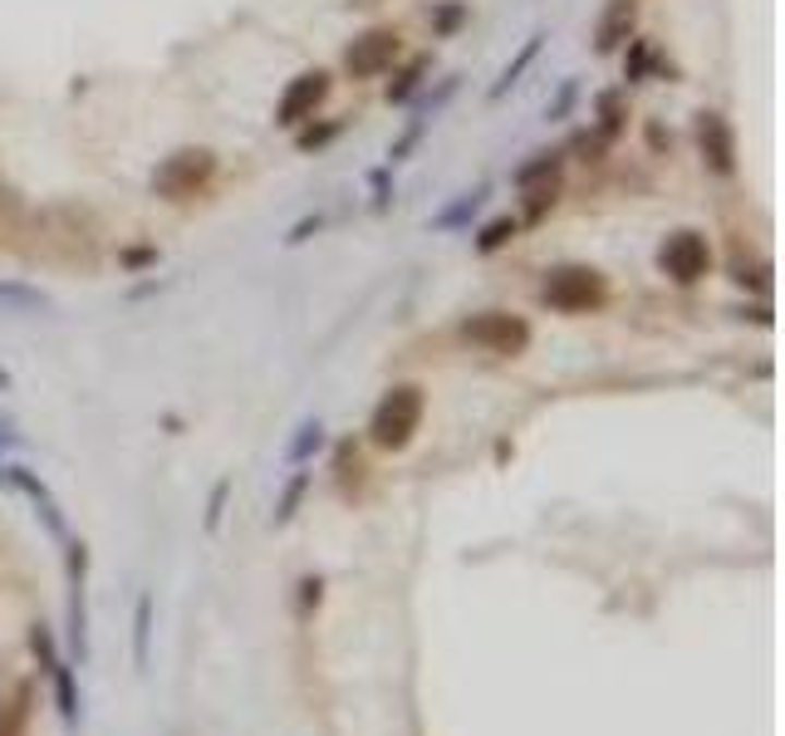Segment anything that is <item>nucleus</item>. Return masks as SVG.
I'll return each instance as SVG.
<instances>
[{"label": "nucleus", "instance_id": "nucleus-1", "mask_svg": "<svg viewBox=\"0 0 785 736\" xmlns=\"http://www.w3.org/2000/svg\"><path fill=\"white\" fill-rule=\"evenodd\" d=\"M422 418H427V393L418 388V383H398V388H388L378 398V408H373L369 418V442L378 451H402L412 447V437H418Z\"/></svg>", "mask_w": 785, "mask_h": 736}, {"label": "nucleus", "instance_id": "nucleus-2", "mask_svg": "<svg viewBox=\"0 0 785 736\" xmlns=\"http://www.w3.org/2000/svg\"><path fill=\"white\" fill-rule=\"evenodd\" d=\"M540 300L559 314H589L608 300V280L594 270V265H559V270L545 275Z\"/></svg>", "mask_w": 785, "mask_h": 736}, {"label": "nucleus", "instance_id": "nucleus-3", "mask_svg": "<svg viewBox=\"0 0 785 736\" xmlns=\"http://www.w3.org/2000/svg\"><path fill=\"white\" fill-rule=\"evenodd\" d=\"M461 339H467L471 349L496 353V359H516V353L530 349V324L510 310H481L461 324Z\"/></svg>", "mask_w": 785, "mask_h": 736}, {"label": "nucleus", "instance_id": "nucleus-4", "mask_svg": "<svg viewBox=\"0 0 785 736\" xmlns=\"http://www.w3.org/2000/svg\"><path fill=\"white\" fill-rule=\"evenodd\" d=\"M212 177H216V153H206V147H182V153L162 157V167L153 172V192L167 196V202H186V196H196Z\"/></svg>", "mask_w": 785, "mask_h": 736}, {"label": "nucleus", "instance_id": "nucleus-5", "mask_svg": "<svg viewBox=\"0 0 785 736\" xmlns=\"http://www.w3.org/2000/svg\"><path fill=\"white\" fill-rule=\"evenodd\" d=\"M657 270H663L673 285H697L706 270H712V245H706V236L702 231H673L663 245H657Z\"/></svg>", "mask_w": 785, "mask_h": 736}, {"label": "nucleus", "instance_id": "nucleus-6", "mask_svg": "<svg viewBox=\"0 0 785 736\" xmlns=\"http://www.w3.org/2000/svg\"><path fill=\"white\" fill-rule=\"evenodd\" d=\"M402 39L392 25H373L363 29L359 39H349V49H343V74L349 79H378L392 69V59H398Z\"/></svg>", "mask_w": 785, "mask_h": 736}, {"label": "nucleus", "instance_id": "nucleus-7", "mask_svg": "<svg viewBox=\"0 0 785 736\" xmlns=\"http://www.w3.org/2000/svg\"><path fill=\"white\" fill-rule=\"evenodd\" d=\"M329 88H334L329 69H304V74H294L290 84H285L280 104H275V123H280V128H300L304 118H314V108L329 98Z\"/></svg>", "mask_w": 785, "mask_h": 736}, {"label": "nucleus", "instance_id": "nucleus-8", "mask_svg": "<svg viewBox=\"0 0 785 736\" xmlns=\"http://www.w3.org/2000/svg\"><path fill=\"white\" fill-rule=\"evenodd\" d=\"M697 143H702V162L712 177L736 172V133L722 113H697Z\"/></svg>", "mask_w": 785, "mask_h": 736}, {"label": "nucleus", "instance_id": "nucleus-9", "mask_svg": "<svg viewBox=\"0 0 785 736\" xmlns=\"http://www.w3.org/2000/svg\"><path fill=\"white\" fill-rule=\"evenodd\" d=\"M35 683L29 677H20V683H10V692H0V736H29V722H35Z\"/></svg>", "mask_w": 785, "mask_h": 736}, {"label": "nucleus", "instance_id": "nucleus-10", "mask_svg": "<svg viewBox=\"0 0 785 736\" xmlns=\"http://www.w3.org/2000/svg\"><path fill=\"white\" fill-rule=\"evenodd\" d=\"M633 20H638V0H608V10L599 15V29H594V49L599 55H614L633 39Z\"/></svg>", "mask_w": 785, "mask_h": 736}, {"label": "nucleus", "instance_id": "nucleus-11", "mask_svg": "<svg viewBox=\"0 0 785 736\" xmlns=\"http://www.w3.org/2000/svg\"><path fill=\"white\" fill-rule=\"evenodd\" d=\"M486 196H491V186L481 182V186H471V192H461V196H451L442 212H432L427 216V231H437V236H447V231H461V226H471L481 216V206H486Z\"/></svg>", "mask_w": 785, "mask_h": 736}, {"label": "nucleus", "instance_id": "nucleus-12", "mask_svg": "<svg viewBox=\"0 0 785 736\" xmlns=\"http://www.w3.org/2000/svg\"><path fill=\"white\" fill-rule=\"evenodd\" d=\"M594 113H599V143H614V137L628 133V88H604L594 98Z\"/></svg>", "mask_w": 785, "mask_h": 736}, {"label": "nucleus", "instance_id": "nucleus-13", "mask_svg": "<svg viewBox=\"0 0 785 736\" xmlns=\"http://www.w3.org/2000/svg\"><path fill=\"white\" fill-rule=\"evenodd\" d=\"M559 167H565V153L559 147H540V153H530V162H520L516 172H510V182L526 192V186H540V182H555Z\"/></svg>", "mask_w": 785, "mask_h": 736}, {"label": "nucleus", "instance_id": "nucleus-14", "mask_svg": "<svg viewBox=\"0 0 785 736\" xmlns=\"http://www.w3.org/2000/svg\"><path fill=\"white\" fill-rule=\"evenodd\" d=\"M540 45H545V35H530L526 45H520V55L510 59V64L500 69V79H496V84H491V98H506L510 88H516L520 79H526V69H530V64H535V59H540Z\"/></svg>", "mask_w": 785, "mask_h": 736}, {"label": "nucleus", "instance_id": "nucleus-15", "mask_svg": "<svg viewBox=\"0 0 785 736\" xmlns=\"http://www.w3.org/2000/svg\"><path fill=\"white\" fill-rule=\"evenodd\" d=\"M520 236V221L516 216H491L486 226L476 231V255H496V251H506L510 241Z\"/></svg>", "mask_w": 785, "mask_h": 736}, {"label": "nucleus", "instance_id": "nucleus-16", "mask_svg": "<svg viewBox=\"0 0 785 736\" xmlns=\"http://www.w3.org/2000/svg\"><path fill=\"white\" fill-rule=\"evenodd\" d=\"M427 128H432V118L427 113H418V118H408V128H402L398 137H392V147H388V167H398V162H408L412 153H418V143L427 137Z\"/></svg>", "mask_w": 785, "mask_h": 736}, {"label": "nucleus", "instance_id": "nucleus-17", "mask_svg": "<svg viewBox=\"0 0 785 736\" xmlns=\"http://www.w3.org/2000/svg\"><path fill=\"white\" fill-rule=\"evenodd\" d=\"M49 683H55L59 716H64L69 726H74V722H78V687H74V673H69V663H59L55 673H49Z\"/></svg>", "mask_w": 785, "mask_h": 736}, {"label": "nucleus", "instance_id": "nucleus-18", "mask_svg": "<svg viewBox=\"0 0 785 736\" xmlns=\"http://www.w3.org/2000/svg\"><path fill=\"white\" fill-rule=\"evenodd\" d=\"M324 447V422L314 418V422H300V432H294V442H290V451H285V461H294L300 467L304 457H314V451Z\"/></svg>", "mask_w": 785, "mask_h": 736}, {"label": "nucleus", "instance_id": "nucleus-19", "mask_svg": "<svg viewBox=\"0 0 785 736\" xmlns=\"http://www.w3.org/2000/svg\"><path fill=\"white\" fill-rule=\"evenodd\" d=\"M648 69H653V45L648 39H628V55H624V79L628 84H643Z\"/></svg>", "mask_w": 785, "mask_h": 736}, {"label": "nucleus", "instance_id": "nucleus-20", "mask_svg": "<svg viewBox=\"0 0 785 736\" xmlns=\"http://www.w3.org/2000/svg\"><path fill=\"white\" fill-rule=\"evenodd\" d=\"M422 79H427V59H412V64L398 74V84H388V104H408V98L422 88Z\"/></svg>", "mask_w": 785, "mask_h": 736}, {"label": "nucleus", "instance_id": "nucleus-21", "mask_svg": "<svg viewBox=\"0 0 785 736\" xmlns=\"http://www.w3.org/2000/svg\"><path fill=\"white\" fill-rule=\"evenodd\" d=\"M555 202H559V182L526 186V221H545V212H555Z\"/></svg>", "mask_w": 785, "mask_h": 736}, {"label": "nucleus", "instance_id": "nucleus-22", "mask_svg": "<svg viewBox=\"0 0 785 736\" xmlns=\"http://www.w3.org/2000/svg\"><path fill=\"white\" fill-rule=\"evenodd\" d=\"M304 491H310V471H294V476H290V486H285V496L275 500V526H285V520L294 516V506L304 500Z\"/></svg>", "mask_w": 785, "mask_h": 736}, {"label": "nucleus", "instance_id": "nucleus-23", "mask_svg": "<svg viewBox=\"0 0 785 736\" xmlns=\"http://www.w3.org/2000/svg\"><path fill=\"white\" fill-rule=\"evenodd\" d=\"M29 648H35V657H39V667H45V673H55V667L64 663V657H59V648H55V634H49L45 624L29 628Z\"/></svg>", "mask_w": 785, "mask_h": 736}, {"label": "nucleus", "instance_id": "nucleus-24", "mask_svg": "<svg viewBox=\"0 0 785 736\" xmlns=\"http://www.w3.org/2000/svg\"><path fill=\"white\" fill-rule=\"evenodd\" d=\"M575 98H579V84H575V79H565V84H559V94H555V104L545 108V123H565L569 108H575Z\"/></svg>", "mask_w": 785, "mask_h": 736}, {"label": "nucleus", "instance_id": "nucleus-25", "mask_svg": "<svg viewBox=\"0 0 785 736\" xmlns=\"http://www.w3.org/2000/svg\"><path fill=\"white\" fill-rule=\"evenodd\" d=\"M0 300L5 304H20V310H45V294L39 290H25V285H0Z\"/></svg>", "mask_w": 785, "mask_h": 736}, {"label": "nucleus", "instance_id": "nucleus-26", "mask_svg": "<svg viewBox=\"0 0 785 736\" xmlns=\"http://www.w3.org/2000/svg\"><path fill=\"white\" fill-rule=\"evenodd\" d=\"M334 467H339V481H343V486H349V476L359 481V471H363L359 447H353V442H339V451H334Z\"/></svg>", "mask_w": 785, "mask_h": 736}, {"label": "nucleus", "instance_id": "nucleus-27", "mask_svg": "<svg viewBox=\"0 0 785 736\" xmlns=\"http://www.w3.org/2000/svg\"><path fill=\"white\" fill-rule=\"evenodd\" d=\"M388 172H392L388 162H383V167H373V172H369V186H373V206H378V212H388V206H392V192H388Z\"/></svg>", "mask_w": 785, "mask_h": 736}, {"label": "nucleus", "instance_id": "nucleus-28", "mask_svg": "<svg viewBox=\"0 0 785 736\" xmlns=\"http://www.w3.org/2000/svg\"><path fill=\"white\" fill-rule=\"evenodd\" d=\"M339 133H343V123H329V128H304V133H300V153H314V147L334 143Z\"/></svg>", "mask_w": 785, "mask_h": 736}, {"label": "nucleus", "instance_id": "nucleus-29", "mask_svg": "<svg viewBox=\"0 0 785 736\" xmlns=\"http://www.w3.org/2000/svg\"><path fill=\"white\" fill-rule=\"evenodd\" d=\"M461 20H467V5H457V0H451V5H442V10H437L432 29H437V35H451V29H457Z\"/></svg>", "mask_w": 785, "mask_h": 736}, {"label": "nucleus", "instance_id": "nucleus-30", "mask_svg": "<svg viewBox=\"0 0 785 736\" xmlns=\"http://www.w3.org/2000/svg\"><path fill=\"white\" fill-rule=\"evenodd\" d=\"M147 624H153V599H137V663H147Z\"/></svg>", "mask_w": 785, "mask_h": 736}, {"label": "nucleus", "instance_id": "nucleus-31", "mask_svg": "<svg viewBox=\"0 0 785 736\" xmlns=\"http://www.w3.org/2000/svg\"><path fill=\"white\" fill-rule=\"evenodd\" d=\"M226 491H231V481H216V491H212V510H206V526H216V520H221V506H226Z\"/></svg>", "mask_w": 785, "mask_h": 736}, {"label": "nucleus", "instance_id": "nucleus-32", "mask_svg": "<svg viewBox=\"0 0 785 736\" xmlns=\"http://www.w3.org/2000/svg\"><path fill=\"white\" fill-rule=\"evenodd\" d=\"M319 589H324L319 579H304V584H300V608H304V614H310V608L319 604Z\"/></svg>", "mask_w": 785, "mask_h": 736}, {"label": "nucleus", "instance_id": "nucleus-33", "mask_svg": "<svg viewBox=\"0 0 785 736\" xmlns=\"http://www.w3.org/2000/svg\"><path fill=\"white\" fill-rule=\"evenodd\" d=\"M0 388H10V373L5 369H0Z\"/></svg>", "mask_w": 785, "mask_h": 736}]
</instances>
